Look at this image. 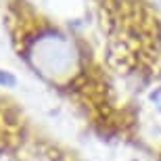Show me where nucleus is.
<instances>
[{"mask_svg":"<svg viewBox=\"0 0 161 161\" xmlns=\"http://www.w3.org/2000/svg\"><path fill=\"white\" fill-rule=\"evenodd\" d=\"M132 161H136V159H132Z\"/></svg>","mask_w":161,"mask_h":161,"instance_id":"3","label":"nucleus"},{"mask_svg":"<svg viewBox=\"0 0 161 161\" xmlns=\"http://www.w3.org/2000/svg\"><path fill=\"white\" fill-rule=\"evenodd\" d=\"M149 101L153 103V107H155L157 111L161 113V86H159V88H155V90L149 94Z\"/></svg>","mask_w":161,"mask_h":161,"instance_id":"1","label":"nucleus"},{"mask_svg":"<svg viewBox=\"0 0 161 161\" xmlns=\"http://www.w3.org/2000/svg\"><path fill=\"white\" fill-rule=\"evenodd\" d=\"M0 86H15V75L0 69Z\"/></svg>","mask_w":161,"mask_h":161,"instance_id":"2","label":"nucleus"}]
</instances>
